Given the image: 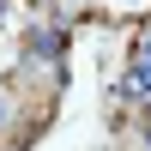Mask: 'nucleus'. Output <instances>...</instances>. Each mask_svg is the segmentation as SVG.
<instances>
[{"label": "nucleus", "instance_id": "obj_1", "mask_svg": "<svg viewBox=\"0 0 151 151\" xmlns=\"http://www.w3.org/2000/svg\"><path fill=\"white\" fill-rule=\"evenodd\" d=\"M24 55L42 60V67H60V55H67V30H60V24H36V30L24 36Z\"/></svg>", "mask_w": 151, "mask_h": 151}, {"label": "nucleus", "instance_id": "obj_2", "mask_svg": "<svg viewBox=\"0 0 151 151\" xmlns=\"http://www.w3.org/2000/svg\"><path fill=\"white\" fill-rule=\"evenodd\" d=\"M0 127H6V103H0Z\"/></svg>", "mask_w": 151, "mask_h": 151}]
</instances>
